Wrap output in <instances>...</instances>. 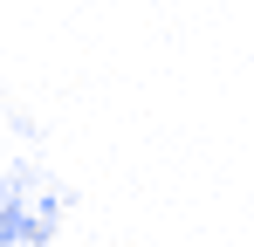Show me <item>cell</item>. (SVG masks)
Listing matches in <instances>:
<instances>
[{
	"mask_svg": "<svg viewBox=\"0 0 254 247\" xmlns=\"http://www.w3.org/2000/svg\"><path fill=\"white\" fill-rule=\"evenodd\" d=\"M69 213V192L55 185L42 158H14L0 172V247H48Z\"/></svg>",
	"mask_w": 254,
	"mask_h": 247,
	"instance_id": "6da1fadb",
	"label": "cell"
}]
</instances>
